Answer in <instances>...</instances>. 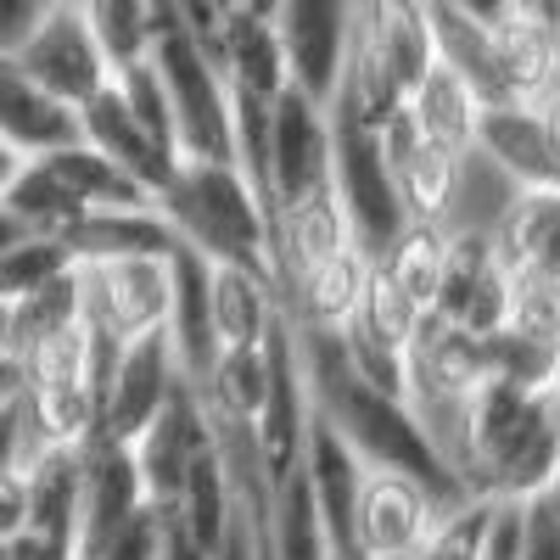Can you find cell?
I'll use <instances>...</instances> for the list:
<instances>
[{"mask_svg":"<svg viewBox=\"0 0 560 560\" xmlns=\"http://www.w3.org/2000/svg\"><path fill=\"white\" fill-rule=\"evenodd\" d=\"M432 62H438L432 0H359L348 62L331 102H342L370 129H382L393 113H404L409 90L427 79Z\"/></svg>","mask_w":560,"mask_h":560,"instance_id":"obj_3","label":"cell"},{"mask_svg":"<svg viewBox=\"0 0 560 560\" xmlns=\"http://www.w3.org/2000/svg\"><path fill=\"white\" fill-rule=\"evenodd\" d=\"M73 247L62 236H28L12 247V253H0V303H23L34 298L39 287H51V280H62L73 269Z\"/></svg>","mask_w":560,"mask_h":560,"instance_id":"obj_36","label":"cell"},{"mask_svg":"<svg viewBox=\"0 0 560 560\" xmlns=\"http://www.w3.org/2000/svg\"><path fill=\"white\" fill-rule=\"evenodd\" d=\"M135 510H147V488H140L129 443L90 438L79 465V560H102Z\"/></svg>","mask_w":560,"mask_h":560,"instance_id":"obj_14","label":"cell"},{"mask_svg":"<svg viewBox=\"0 0 560 560\" xmlns=\"http://www.w3.org/2000/svg\"><path fill=\"white\" fill-rule=\"evenodd\" d=\"M23 236H28V224H23V219L7 208V202H0V253H12Z\"/></svg>","mask_w":560,"mask_h":560,"instance_id":"obj_47","label":"cell"},{"mask_svg":"<svg viewBox=\"0 0 560 560\" xmlns=\"http://www.w3.org/2000/svg\"><path fill=\"white\" fill-rule=\"evenodd\" d=\"M443 516H448V504L427 482H415L409 471H387V465H364L359 471V504H353L359 560H370V555H415Z\"/></svg>","mask_w":560,"mask_h":560,"instance_id":"obj_10","label":"cell"},{"mask_svg":"<svg viewBox=\"0 0 560 560\" xmlns=\"http://www.w3.org/2000/svg\"><path fill=\"white\" fill-rule=\"evenodd\" d=\"M28 527V471H0V544H12Z\"/></svg>","mask_w":560,"mask_h":560,"instance_id":"obj_41","label":"cell"},{"mask_svg":"<svg viewBox=\"0 0 560 560\" xmlns=\"http://www.w3.org/2000/svg\"><path fill=\"white\" fill-rule=\"evenodd\" d=\"M208 314L219 348H264L280 319V292L242 264H208Z\"/></svg>","mask_w":560,"mask_h":560,"instance_id":"obj_22","label":"cell"},{"mask_svg":"<svg viewBox=\"0 0 560 560\" xmlns=\"http://www.w3.org/2000/svg\"><path fill=\"white\" fill-rule=\"evenodd\" d=\"M522 560H560V504L549 493L522 504Z\"/></svg>","mask_w":560,"mask_h":560,"instance_id":"obj_39","label":"cell"},{"mask_svg":"<svg viewBox=\"0 0 560 560\" xmlns=\"http://www.w3.org/2000/svg\"><path fill=\"white\" fill-rule=\"evenodd\" d=\"M287 325H292V319H287ZM292 337H298V353H303V382H308L314 415H319L325 427H331L364 465L409 471L415 482H427L448 510H459L465 499H471V493L459 488V477L443 465V454L432 448V438H427V427L415 420L409 398L382 393L376 382H364L337 331H303V325H292Z\"/></svg>","mask_w":560,"mask_h":560,"instance_id":"obj_1","label":"cell"},{"mask_svg":"<svg viewBox=\"0 0 560 560\" xmlns=\"http://www.w3.org/2000/svg\"><path fill=\"white\" fill-rule=\"evenodd\" d=\"M197 393L213 415H230V420H247L253 427L269 398V342L264 348H219L208 382Z\"/></svg>","mask_w":560,"mask_h":560,"instance_id":"obj_32","label":"cell"},{"mask_svg":"<svg viewBox=\"0 0 560 560\" xmlns=\"http://www.w3.org/2000/svg\"><path fill=\"white\" fill-rule=\"evenodd\" d=\"M23 168H28V152H23V147H12V140L0 135V202H7V191L18 185V174H23Z\"/></svg>","mask_w":560,"mask_h":560,"instance_id":"obj_44","label":"cell"},{"mask_svg":"<svg viewBox=\"0 0 560 560\" xmlns=\"http://www.w3.org/2000/svg\"><path fill=\"white\" fill-rule=\"evenodd\" d=\"M504 275L560 280V191H522L488 236Z\"/></svg>","mask_w":560,"mask_h":560,"instance_id":"obj_24","label":"cell"},{"mask_svg":"<svg viewBox=\"0 0 560 560\" xmlns=\"http://www.w3.org/2000/svg\"><path fill=\"white\" fill-rule=\"evenodd\" d=\"M370 269H376V258H370L364 247H348L337 258H325L314 269H298L292 280H280V314H287L292 325H303V331H342V325L353 319L359 298H364V280Z\"/></svg>","mask_w":560,"mask_h":560,"instance_id":"obj_20","label":"cell"},{"mask_svg":"<svg viewBox=\"0 0 560 560\" xmlns=\"http://www.w3.org/2000/svg\"><path fill=\"white\" fill-rule=\"evenodd\" d=\"M79 140H90V147H96L102 158H113L129 179L147 185L152 202H158V191L168 185V174L179 168V152L168 147V140H158L147 124L129 113V102L118 96V84H107L96 102L79 107Z\"/></svg>","mask_w":560,"mask_h":560,"instance_id":"obj_16","label":"cell"},{"mask_svg":"<svg viewBox=\"0 0 560 560\" xmlns=\"http://www.w3.org/2000/svg\"><path fill=\"white\" fill-rule=\"evenodd\" d=\"M73 325H84V298H79V264L51 280V287H39L34 298L12 303V353H28L39 342H51L62 331H73Z\"/></svg>","mask_w":560,"mask_h":560,"instance_id":"obj_33","label":"cell"},{"mask_svg":"<svg viewBox=\"0 0 560 560\" xmlns=\"http://www.w3.org/2000/svg\"><path fill=\"white\" fill-rule=\"evenodd\" d=\"M504 303H510V275L499 269L488 236H454L448 275H443V292H438L432 314L459 325V331H471V337H493L504 325Z\"/></svg>","mask_w":560,"mask_h":560,"instance_id":"obj_17","label":"cell"},{"mask_svg":"<svg viewBox=\"0 0 560 560\" xmlns=\"http://www.w3.org/2000/svg\"><path fill=\"white\" fill-rule=\"evenodd\" d=\"M28 465V427H23V409L7 404L0 409V471H18Z\"/></svg>","mask_w":560,"mask_h":560,"instance_id":"obj_43","label":"cell"},{"mask_svg":"<svg viewBox=\"0 0 560 560\" xmlns=\"http://www.w3.org/2000/svg\"><path fill=\"white\" fill-rule=\"evenodd\" d=\"M331 113V185H337V202L348 213L353 242L382 258L398 236H404V202H398V185L387 174V152H382V129H370L364 118H353L342 102H325Z\"/></svg>","mask_w":560,"mask_h":560,"instance_id":"obj_6","label":"cell"},{"mask_svg":"<svg viewBox=\"0 0 560 560\" xmlns=\"http://www.w3.org/2000/svg\"><path fill=\"white\" fill-rule=\"evenodd\" d=\"M269 555L275 560H331V544H325L319 504H314L303 465L280 488H269Z\"/></svg>","mask_w":560,"mask_h":560,"instance_id":"obj_31","label":"cell"},{"mask_svg":"<svg viewBox=\"0 0 560 560\" xmlns=\"http://www.w3.org/2000/svg\"><path fill=\"white\" fill-rule=\"evenodd\" d=\"M448 247H454V236H443L438 224H404V236L376 264L398 280V292L420 314H432V303L443 292V275H448Z\"/></svg>","mask_w":560,"mask_h":560,"instance_id":"obj_30","label":"cell"},{"mask_svg":"<svg viewBox=\"0 0 560 560\" xmlns=\"http://www.w3.org/2000/svg\"><path fill=\"white\" fill-rule=\"evenodd\" d=\"M504 12H522V18H533V23H560V0H504Z\"/></svg>","mask_w":560,"mask_h":560,"instance_id":"obj_46","label":"cell"},{"mask_svg":"<svg viewBox=\"0 0 560 560\" xmlns=\"http://www.w3.org/2000/svg\"><path fill=\"white\" fill-rule=\"evenodd\" d=\"M359 0H275L269 23L287 51L292 84L314 102H331V90L348 62V39H353Z\"/></svg>","mask_w":560,"mask_h":560,"instance_id":"obj_11","label":"cell"},{"mask_svg":"<svg viewBox=\"0 0 560 560\" xmlns=\"http://www.w3.org/2000/svg\"><path fill=\"white\" fill-rule=\"evenodd\" d=\"M73 258H168L179 247V236L168 230V219L158 213V202L147 208H107V213H84L68 236Z\"/></svg>","mask_w":560,"mask_h":560,"instance_id":"obj_25","label":"cell"},{"mask_svg":"<svg viewBox=\"0 0 560 560\" xmlns=\"http://www.w3.org/2000/svg\"><path fill=\"white\" fill-rule=\"evenodd\" d=\"M174 269V303H168V342L179 359V376L202 387L208 370L219 359V337H213V314H208V258L191 247H174L168 253Z\"/></svg>","mask_w":560,"mask_h":560,"instance_id":"obj_21","label":"cell"},{"mask_svg":"<svg viewBox=\"0 0 560 560\" xmlns=\"http://www.w3.org/2000/svg\"><path fill=\"white\" fill-rule=\"evenodd\" d=\"M147 62L163 79L168 118L179 158H202V163H236V118H230V79L213 62L208 45L185 28L163 0H158V28L147 45Z\"/></svg>","mask_w":560,"mask_h":560,"instance_id":"obj_5","label":"cell"},{"mask_svg":"<svg viewBox=\"0 0 560 560\" xmlns=\"http://www.w3.org/2000/svg\"><path fill=\"white\" fill-rule=\"evenodd\" d=\"M370 560H409V555H370Z\"/></svg>","mask_w":560,"mask_h":560,"instance_id":"obj_52","label":"cell"},{"mask_svg":"<svg viewBox=\"0 0 560 560\" xmlns=\"http://www.w3.org/2000/svg\"><path fill=\"white\" fill-rule=\"evenodd\" d=\"M443 7H454V12H465V18H482V23H493V18L504 12V0H443Z\"/></svg>","mask_w":560,"mask_h":560,"instance_id":"obj_49","label":"cell"},{"mask_svg":"<svg viewBox=\"0 0 560 560\" xmlns=\"http://www.w3.org/2000/svg\"><path fill=\"white\" fill-rule=\"evenodd\" d=\"M382 152H387V174L398 185V202H404L409 224H438L448 197H454V174H459L465 152H448L438 140H427L409 113H393L382 124Z\"/></svg>","mask_w":560,"mask_h":560,"instance_id":"obj_15","label":"cell"},{"mask_svg":"<svg viewBox=\"0 0 560 560\" xmlns=\"http://www.w3.org/2000/svg\"><path fill=\"white\" fill-rule=\"evenodd\" d=\"M242 7H247V12H269V7H275V0H242Z\"/></svg>","mask_w":560,"mask_h":560,"instance_id":"obj_51","label":"cell"},{"mask_svg":"<svg viewBox=\"0 0 560 560\" xmlns=\"http://www.w3.org/2000/svg\"><path fill=\"white\" fill-rule=\"evenodd\" d=\"M522 197V185L510 179L493 158H482L477 147L459 158V174H454V197L438 219L443 236H493V224L504 219V208Z\"/></svg>","mask_w":560,"mask_h":560,"instance_id":"obj_29","label":"cell"},{"mask_svg":"<svg viewBox=\"0 0 560 560\" xmlns=\"http://www.w3.org/2000/svg\"><path fill=\"white\" fill-rule=\"evenodd\" d=\"M499 331L560 353V280H549V275H510V303H504Z\"/></svg>","mask_w":560,"mask_h":560,"instance_id":"obj_35","label":"cell"},{"mask_svg":"<svg viewBox=\"0 0 560 560\" xmlns=\"http://www.w3.org/2000/svg\"><path fill=\"white\" fill-rule=\"evenodd\" d=\"M23 62V73L45 90V96H57L62 107H84L96 102L102 90L113 84V57L102 51L96 28H90V18L79 12V0H57L51 12H45V23L12 51Z\"/></svg>","mask_w":560,"mask_h":560,"instance_id":"obj_8","label":"cell"},{"mask_svg":"<svg viewBox=\"0 0 560 560\" xmlns=\"http://www.w3.org/2000/svg\"><path fill=\"white\" fill-rule=\"evenodd\" d=\"M482 560H522V504H499L493 533L482 544Z\"/></svg>","mask_w":560,"mask_h":560,"instance_id":"obj_42","label":"cell"},{"mask_svg":"<svg viewBox=\"0 0 560 560\" xmlns=\"http://www.w3.org/2000/svg\"><path fill=\"white\" fill-rule=\"evenodd\" d=\"M79 12L90 18L102 51L113 57V73L147 57L152 28H158V0H79Z\"/></svg>","mask_w":560,"mask_h":560,"instance_id":"obj_34","label":"cell"},{"mask_svg":"<svg viewBox=\"0 0 560 560\" xmlns=\"http://www.w3.org/2000/svg\"><path fill=\"white\" fill-rule=\"evenodd\" d=\"M158 213L179 236V247L202 253L208 264H242L253 275H269V208L247 185L236 163H202L179 158L168 185L158 191Z\"/></svg>","mask_w":560,"mask_h":560,"instance_id":"obj_4","label":"cell"},{"mask_svg":"<svg viewBox=\"0 0 560 560\" xmlns=\"http://www.w3.org/2000/svg\"><path fill=\"white\" fill-rule=\"evenodd\" d=\"M219 68L230 79V90H247V96L275 102L280 90L292 84L287 51H280V34L269 23V12H236L219 39Z\"/></svg>","mask_w":560,"mask_h":560,"instance_id":"obj_26","label":"cell"},{"mask_svg":"<svg viewBox=\"0 0 560 560\" xmlns=\"http://www.w3.org/2000/svg\"><path fill=\"white\" fill-rule=\"evenodd\" d=\"M57 0H0V51H18V45L45 23Z\"/></svg>","mask_w":560,"mask_h":560,"instance_id":"obj_40","label":"cell"},{"mask_svg":"<svg viewBox=\"0 0 560 560\" xmlns=\"http://www.w3.org/2000/svg\"><path fill=\"white\" fill-rule=\"evenodd\" d=\"M84 325L107 342H140L168 325L174 269L168 258H84L79 264Z\"/></svg>","mask_w":560,"mask_h":560,"instance_id":"obj_7","label":"cell"},{"mask_svg":"<svg viewBox=\"0 0 560 560\" xmlns=\"http://www.w3.org/2000/svg\"><path fill=\"white\" fill-rule=\"evenodd\" d=\"M23 398V359L18 353H0V409Z\"/></svg>","mask_w":560,"mask_h":560,"instance_id":"obj_45","label":"cell"},{"mask_svg":"<svg viewBox=\"0 0 560 560\" xmlns=\"http://www.w3.org/2000/svg\"><path fill=\"white\" fill-rule=\"evenodd\" d=\"M359 471H364V459L314 415V420H308V448H303V477H308V488H314L319 527H325V544H331V560H359V544H353Z\"/></svg>","mask_w":560,"mask_h":560,"instance_id":"obj_19","label":"cell"},{"mask_svg":"<svg viewBox=\"0 0 560 560\" xmlns=\"http://www.w3.org/2000/svg\"><path fill=\"white\" fill-rule=\"evenodd\" d=\"M163 7L191 28L208 51H213V62H219V39H224V28H230V18L236 12H247L242 0H163Z\"/></svg>","mask_w":560,"mask_h":560,"instance_id":"obj_38","label":"cell"},{"mask_svg":"<svg viewBox=\"0 0 560 560\" xmlns=\"http://www.w3.org/2000/svg\"><path fill=\"white\" fill-rule=\"evenodd\" d=\"M404 113L415 118L420 135L438 140V147H448V152H471V147H477L482 102H477V90L465 84L448 62H432V68H427V79L409 90Z\"/></svg>","mask_w":560,"mask_h":560,"instance_id":"obj_27","label":"cell"},{"mask_svg":"<svg viewBox=\"0 0 560 560\" xmlns=\"http://www.w3.org/2000/svg\"><path fill=\"white\" fill-rule=\"evenodd\" d=\"M477 152L493 158L522 191H560V158L549 147V129L538 102H499L477 118Z\"/></svg>","mask_w":560,"mask_h":560,"instance_id":"obj_18","label":"cell"},{"mask_svg":"<svg viewBox=\"0 0 560 560\" xmlns=\"http://www.w3.org/2000/svg\"><path fill=\"white\" fill-rule=\"evenodd\" d=\"M0 135H7L12 147H23L28 158L79 140V113L62 107L57 96H45L12 51H0Z\"/></svg>","mask_w":560,"mask_h":560,"instance_id":"obj_23","label":"cell"},{"mask_svg":"<svg viewBox=\"0 0 560 560\" xmlns=\"http://www.w3.org/2000/svg\"><path fill=\"white\" fill-rule=\"evenodd\" d=\"M560 465V409L549 387H516L488 376L465 409V438L454 454V477L471 499L527 504L549 493Z\"/></svg>","mask_w":560,"mask_h":560,"instance_id":"obj_2","label":"cell"},{"mask_svg":"<svg viewBox=\"0 0 560 560\" xmlns=\"http://www.w3.org/2000/svg\"><path fill=\"white\" fill-rule=\"evenodd\" d=\"M0 353H12V303H0Z\"/></svg>","mask_w":560,"mask_h":560,"instance_id":"obj_50","label":"cell"},{"mask_svg":"<svg viewBox=\"0 0 560 560\" xmlns=\"http://www.w3.org/2000/svg\"><path fill=\"white\" fill-rule=\"evenodd\" d=\"M39 163L62 179V191L84 208V213H107V208H147L152 191L140 179H129L113 158H102L90 140H68L57 152H39Z\"/></svg>","mask_w":560,"mask_h":560,"instance_id":"obj_28","label":"cell"},{"mask_svg":"<svg viewBox=\"0 0 560 560\" xmlns=\"http://www.w3.org/2000/svg\"><path fill=\"white\" fill-rule=\"evenodd\" d=\"M555 34H560V23H555Z\"/></svg>","mask_w":560,"mask_h":560,"instance_id":"obj_53","label":"cell"},{"mask_svg":"<svg viewBox=\"0 0 560 560\" xmlns=\"http://www.w3.org/2000/svg\"><path fill=\"white\" fill-rule=\"evenodd\" d=\"M331 185V113L325 102L303 96L298 84H287L275 96L269 113V191H275V213Z\"/></svg>","mask_w":560,"mask_h":560,"instance_id":"obj_13","label":"cell"},{"mask_svg":"<svg viewBox=\"0 0 560 560\" xmlns=\"http://www.w3.org/2000/svg\"><path fill=\"white\" fill-rule=\"evenodd\" d=\"M179 382L185 376H179V359L168 342V325L152 337H140V342H124L107 382H102V398H96V438L135 443L163 415V404L174 398Z\"/></svg>","mask_w":560,"mask_h":560,"instance_id":"obj_9","label":"cell"},{"mask_svg":"<svg viewBox=\"0 0 560 560\" xmlns=\"http://www.w3.org/2000/svg\"><path fill=\"white\" fill-rule=\"evenodd\" d=\"M538 113H544V129H549V147H555V158H560V84L538 102Z\"/></svg>","mask_w":560,"mask_h":560,"instance_id":"obj_48","label":"cell"},{"mask_svg":"<svg viewBox=\"0 0 560 560\" xmlns=\"http://www.w3.org/2000/svg\"><path fill=\"white\" fill-rule=\"evenodd\" d=\"M493 516H499L493 499H465L459 510H448V516L432 527V538L420 544L409 560H482V544L493 533Z\"/></svg>","mask_w":560,"mask_h":560,"instance_id":"obj_37","label":"cell"},{"mask_svg":"<svg viewBox=\"0 0 560 560\" xmlns=\"http://www.w3.org/2000/svg\"><path fill=\"white\" fill-rule=\"evenodd\" d=\"M208 443H213L208 404H202V393H197L191 382H179L174 398L163 404V415L129 443L135 471H140V488H147V504H152V510H174V504H179L185 477H191V465L202 459Z\"/></svg>","mask_w":560,"mask_h":560,"instance_id":"obj_12","label":"cell"}]
</instances>
